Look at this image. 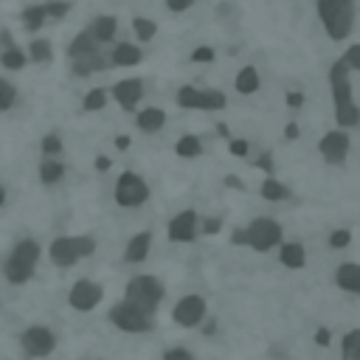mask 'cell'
Here are the masks:
<instances>
[{
	"label": "cell",
	"mask_w": 360,
	"mask_h": 360,
	"mask_svg": "<svg viewBox=\"0 0 360 360\" xmlns=\"http://www.w3.org/2000/svg\"><path fill=\"white\" fill-rule=\"evenodd\" d=\"M228 149H231V155H236V158H242V155H248V141H242V138H236V141H231V143H228Z\"/></svg>",
	"instance_id": "cell-41"
},
{
	"label": "cell",
	"mask_w": 360,
	"mask_h": 360,
	"mask_svg": "<svg viewBox=\"0 0 360 360\" xmlns=\"http://www.w3.org/2000/svg\"><path fill=\"white\" fill-rule=\"evenodd\" d=\"M259 191H262V197H264V200H270V202H281V200H287V197H290V188H287L284 183L273 180L270 174H267V180L262 183V188H259Z\"/></svg>",
	"instance_id": "cell-26"
},
{
	"label": "cell",
	"mask_w": 360,
	"mask_h": 360,
	"mask_svg": "<svg viewBox=\"0 0 360 360\" xmlns=\"http://www.w3.org/2000/svg\"><path fill=\"white\" fill-rule=\"evenodd\" d=\"M65 177V163H59V160H53V158H45L42 163H39V180L42 183H59Z\"/></svg>",
	"instance_id": "cell-25"
},
{
	"label": "cell",
	"mask_w": 360,
	"mask_h": 360,
	"mask_svg": "<svg viewBox=\"0 0 360 360\" xmlns=\"http://www.w3.org/2000/svg\"><path fill=\"white\" fill-rule=\"evenodd\" d=\"M45 20H48V14H45V3H42V6H28V8L22 11V22H25V28H28V31L42 28V25H45Z\"/></svg>",
	"instance_id": "cell-29"
},
{
	"label": "cell",
	"mask_w": 360,
	"mask_h": 360,
	"mask_svg": "<svg viewBox=\"0 0 360 360\" xmlns=\"http://www.w3.org/2000/svg\"><path fill=\"white\" fill-rule=\"evenodd\" d=\"M343 62L349 65V70H360V42L349 45V51L343 53Z\"/></svg>",
	"instance_id": "cell-37"
},
{
	"label": "cell",
	"mask_w": 360,
	"mask_h": 360,
	"mask_svg": "<svg viewBox=\"0 0 360 360\" xmlns=\"http://www.w3.org/2000/svg\"><path fill=\"white\" fill-rule=\"evenodd\" d=\"M284 138H287V141H295V138H298V124H287V127H284Z\"/></svg>",
	"instance_id": "cell-46"
},
{
	"label": "cell",
	"mask_w": 360,
	"mask_h": 360,
	"mask_svg": "<svg viewBox=\"0 0 360 360\" xmlns=\"http://www.w3.org/2000/svg\"><path fill=\"white\" fill-rule=\"evenodd\" d=\"M87 31L93 34V39H96L98 45L112 42V37H115V31H118V20H115V17H110V14H101V17H96V20L90 22V28H87Z\"/></svg>",
	"instance_id": "cell-18"
},
{
	"label": "cell",
	"mask_w": 360,
	"mask_h": 360,
	"mask_svg": "<svg viewBox=\"0 0 360 360\" xmlns=\"http://www.w3.org/2000/svg\"><path fill=\"white\" fill-rule=\"evenodd\" d=\"M20 349L28 360H42L48 354H53L56 349V335L51 332V326L45 323H34L20 335Z\"/></svg>",
	"instance_id": "cell-7"
},
{
	"label": "cell",
	"mask_w": 360,
	"mask_h": 360,
	"mask_svg": "<svg viewBox=\"0 0 360 360\" xmlns=\"http://www.w3.org/2000/svg\"><path fill=\"white\" fill-rule=\"evenodd\" d=\"M191 62H214V48L208 45H200L191 51Z\"/></svg>",
	"instance_id": "cell-39"
},
{
	"label": "cell",
	"mask_w": 360,
	"mask_h": 360,
	"mask_svg": "<svg viewBox=\"0 0 360 360\" xmlns=\"http://www.w3.org/2000/svg\"><path fill=\"white\" fill-rule=\"evenodd\" d=\"M284 101H287V107H292V110H298V107L304 104V96H301L298 90H290V93L284 96Z\"/></svg>",
	"instance_id": "cell-42"
},
{
	"label": "cell",
	"mask_w": 360,
	"mask_h": 360,
	"mask_svg": "<svg viewBox=\"0 0 360 360\" xmlns=\"http://www.w3.org/2000/svg\"><path fill=\"white\" fill-rule=\"evenodd\" d=\"M225 186H231V188H242V180H239L236 174H228V177H225Z\"/></svg>",
	"instance_id": "cell-49"
},
{
	"label": "cell",
	"mask_w": 360,
	"mask_h": 360,
	"mask_svg": "<svg viewBox=\"0 0 360 360\" xmlns=\"http://www.w3.org/2000/svg\"><path fill=\"white\" fill-rule=\"evenodd\" d=\"M132 31H135V37H138L141 42H149V39L158 34V22H152L149 17H135V20H132Z\"/></svg>",
	"instance_id": "cell-30"
},
{
	"label": "cell",
	"mask_w": 360,
	"mask_h": 360,
	"mask_svg": "<svg viewBox=\"0 0 360 360\" xmlns=\"http://www.w3.org/2000/svg\"><path fill=\"white\" fill-rule=\"evenodd\" d=\"M163 295H166L163 281H160L158 276H149V273L132 276V278L127 281V290H124V298H127L129 304H135L138 309L149 312V315H155V312H158V307H160Z\"/></svg>",
	"instance_id": "cell-2"
},
{
	"label": "cell",
	"mask_w": 360,
	"mask_h": 360,
	"mask_svg": "<svg viewBox=\"0 0 360 360\" xmlns=\"http://www.w3.org/2000/svg\"><path fill=\"white\" fill-rule=\"evenodd\" d=\"M14 101H17V90H14V84L6 82V79H0V112L11 110Z\"/></svg>",
	"instance_id": "cell-33"
},
{
	"label": "cell",
	"mask_w": 360,
	"mask_h": 360,
	"mask_svg": "<svg viewBox=\"0 0 360 360\" xmlns=\"http://www.w3.org/2000/svg\"><path fill=\"white\" fill-rule=\"evenodd\" d=\"M39 149H42V155H45V158H56V155H62V138L51 132V135H45V138H42Z\"/></svg>",
	"instance_id": "cell-34"
},
{
	"label": "cell",
	"mask_w": 360,
	"mask_h": 360,
	"mask_svg": "<svg viewBox=\"0 0 360 360\" xmlns=\"http://www.w3.org/2000/svg\"><path fill=\"white\" fill-rule=\"evenodd\" d=\"M39 256H42L39 242H34V239L17 242V245L11 248L6 264H3L6 281H8V284H25V281L34 276V270H37V264H39Z\"/></svg>",
	"instance_id": "cell-1"
},
{
	"label": "cell",
	"mask_w": 360,
	"mask_h": 360,
	"mask_svg": "<svg viewBox=\"0 0 360 360\" xmlns=\"http://www.w3.org/2000/svg\"><path fill=\"white\" fill-rule=\"evenodd\" d=\"M115 146H118V149H129V138H127V135H118V138H115Z\"/></svg>",
	"instance_id": "cell-50"
},
{
	"label": "cell",
	"mask_w": 360,
	"mask_h": 360,
	"mask_svg": "<svg viewBox=\"0 0 360 360\" xmlns=\"http://www.w3.org/2000/svg\"><path fill=\"white\" fill-rule=\"evenodd\" d=\"M217 132H219L222 138H228V135H231V129H228V124H217Z\"/></svg>",
	"instance_id": "cell-51"
},
{
	"label": "cell",
	"mask_w": 360,
	"mask_h": 360,
	"mask_svg": "<svg viewBox=\"0 0 360 360\" xmlns=\"http://www.w3.org/2000/svg\"><path fill=\"white\" fill-rule=\"evenodd\" d=\"M219 228H222V219H219V217L202 219V233H219Z\"/></svg>",
	"instance_id": "cell-40"
},
{
	"label": "cell",
	"mask_w": 360,
	"mask_h": 360,
	"mask_svg": "<svg viewBox=\"0 0 360 360\" xmlns=\"http://www.w3.org/2000/svg\"><path fill=\"white\" fill-rule=\"evenodd\" d=\"M68 11H70V3H68V0H53V3H45V14H48V20H62Z\"/></svg>",
	"instance_id": "cell-35"
},
{
	"label": "cell",
	"mask_w": 360,
	"mask_h": 360,
	"mask_svg": "<svg viewBox=\"0 0 360 360\" xmlns=\"http://www.w3.org/2000/svg\"><path fill=\"white\" fill-rule=\"evenodd\" d=\"M208 318V307H205V298L202 295H183L177 304H174V309H172V321L177 323V326H183V329H194V326H200L202 321Z\"/></svg>",
	"instance_id": "cell-10"
},
{
	"label": "cell",
	"mask_w": 360,
	"mask_h": 360,
	"mask_svg": "<svg viewBox=\"0 0 360 360\" xmlns=\"http://www.w3.org/2000/svg\"><path fill=\"white\" fill-rule=\"evenodd\" d=\"M335 281H338L340 290L360 295V264H354V262H343V264L335 270Z\"/></svg>",
	"instance_id": "cell-17"
},
{
	"label": "cell",
	"mask_w": 360,
	"mask_h": 360,
	"mask_svg": "<svg viewBox=\"0 0 360 360\" xmlns=\"http://www.w3.org/2000/svg\"><path fill=\"white\" fill-rule=\"evenodd\" d=\"M110 166H112V160H110L107 155H98V158H96V169H98V172H107Z\"/></svg>",
	"instance_id": "cell-45"
},
{
	"label": "cell",
	"mask_w": 360,
	"mask_h": 360,
	"mask_svg": "<svg viewBox=\"0 0 360 360\" xmlns=\"http://www.w3.org/2000/svg\"><path fill=\"white\" fill-rule=\"evenodd\" d=\"M321 155L329 160V163H343L346 155H349V135L343 129H332L321 138Z\"/></svg>",
	"instance_id": "cell-13"
},
{
	"label": "cell",
	"mask_w": 360,
	"mask_h": 360,
	"mask_svg": "<svg viewBox=\"0 0 360 360\" xmlns=\"http://www.w3.org/2000/svg\"><path fill=\"white\" fill-rule=\"evenodd\" d=\"M318 17H321L326 34L338 42L352 34L354 6H352V0H318Z\"/></svg>",
	"instance_id": "cell-3"
},
{
	"label": "cell",
	"mask_w": 360,
	"mask_h": 360,
	"mask_svg": "<svg viewBox=\"0 0 360 360\" xmlns=\"http://www.w3.org/2000/svg\"><path fill=\"white\" fill-rule=\"evenodd\" d=\"M110 62L118 65V68H129V65H138L141 62V48L132 45V42H118L110 53Z\"/></svg>",
	"instance_id": "cell-19"
},
{
	"label": "cell",
	"mask_w": 360,
	"mask_h": 360,
	"mask_svg": "<svg viewBox=\"0 0 360 360\" xmlns=\"http://www.w3.org/2000/svg\"><path fill=\"white\" fill-rule=\"evenodd\" d=\"M318 340H321V343H326V340H329V332H326V329H321V332H318Z\"/></svg>",
	"instance_id": "cell-53"
},
{
	"label": "cell",
	"mask_w": 360,
	"mask_h": 360,
	"mask_svg": "<svg viewBox=\"0 0 360 360\" xmlns=\"http://www.w3.org/2000/svg\"><path fill=\"white\" fill-rule=\"evenodd\" d=\"M281 236H284L281 225L276 219H270V217H256L245 228V245L253 248V250H259V253H267L270 248H278L281 245Z\"/></svg>",
	"instance_id": "cell-6"
},
{
	"label": "cell",
	"mask_w": 360,
	"mask_h": 360,
	"mask_svg": "<svg viewBox=\"0 0 360 360\" xmlns=\"http://www.w3.org/2000/svg\"><path fill=\"white\" fill-rule=\"evenodd\" d=\"M135 124H138L141 132H158V129L166 124V112H163L160 107H146V110L138 112Z\"/></svg>",
	"instance_id": "cell-20"
},
{
	"label": "cell",
	"mask_w": 360,
	"mask_h": 360,
	"mask_svg": "<svg viewBox=\"0 0 360 360\" xmlns=\"http://www.w3.org/2000/svg\"><path fill=\"white\" fill-rule=\"evenodd\" d=\"M177 104L186 110H225L228 98L225 93L208 87V90H197V87H180L177 90Z\"/></svg>",
	"instance_id": "cell-9"
},
{
	"label": "cell",
	"mask_w": 360,
	"mask_h": 360,
	"mask_svg": "<svg viewBox=\"0 0 360 360\" xmlns=\"http://www.w3.org/2000/svg\"><path fill=\"white\" fill-rule=\"evenodd\" d=\"M0 42H3V51H6V48H14V39H11V34H8L6 28L0 31Z\"/></svg>",
	"instance_id": "cell-47"
},
{
	"label": "cell",
	"mask_w": 360,
	"mask_h": 360,
	"mask_svg": "<svg viewBox=\"0 0 360 360\" xmlns=\"http://www.w3.org/2000/svg\"><path fill=\"white\" fill-rule=\"evenodd\" d=\"M104 298V287L98 281H90V278H79L70 292H68V304L76 309V312H90L101 304Z\"/></svg>",
	"instance_id": "cell-11"
},
{
	"label": "cell",
	"mask_w": 360,
	"mask_h": 360,
	"mask_svg": "<svg viewBox=\"0 0 360 360\" xmlns=\"http://www.w3.org/2000/svg\"><path fill=\"white\" fill-rule=\"evenodd\" d=\"M236 90L242 93V96H250V93H256L259 90V73H256V68H242L239 73H236Z\"/></svg>",
	"instance_id": "cell-24"
},
{
	"label": "cell",
	"mask_w": 360,
	"mask_h": 360,
	"mask_svg": "<svg viewBox=\"0 0 360 360\" xmlns=\"http://www.w3.org/2000/svg\"><path fill=\"white\" fill-rule=\"evenodd\" d=\"M166 6H169V11H186L194 6V0H166Z\"/></svg>",
	"instance_id": "cell-44"
},
{
	"label": "cell",
	"mask_w": 360,
	"mask_h": 360,
	"mask_svg": "<svg viewBox=\"0 0 360 360\" xmlns=\"http://www.w3.org/2000/svg\"><path fill=\"white\" fill-rule=\"evenodd\" d=\"M141 96H143V82L141 79H121L118 84H112V98L124 110H135Z\"/></svg>",
	"instance_id": "cell-14"
},
{
	"label": "cell",
	"mask_w": 360,
	"mask_h": 360,
	"mask_svg": "<svg viewBox=\"0 0 360 360\" xmlns=\"http://www.w3.org/2000/svg\"><path fill=\"white\" fill-rule=\"evenodd\" d=\"M174 152H177L180 158H200L202 143H200L197 135H180V141L174 143Z\"/></svg>",
	"instance_id": "cell-27"
},
{
	"label": "cell",
	"mask_w": 360,
	"mask_h": 360,
	"mask_svg": "<svg viewBox=\"0 0 360 360\" xmlns=\"http://www.w3.org/2000/svg\"><path fill=\"white\" fill-rule=\"evenodd\" d=\"M96 250V239L93 236H59L51 242L48 256L56 267H73L76 262L93 256Z\"/></svg>",
	"instance_id": "cell-4"
},
{
	"label": "cell",
	"mask_w": 360,
	"mask_h": 360,
	"mask_svg": "<svg viewBox=\"0 0 360 360\" xmlns=\"http://www.w3.org/2000/svg\"><path fill=\"white\" fill-rule=\"evenodd\" d=\"M93 51H98V42L93 39V34H90V31L76 34V37L70 39V45H68V56H70V59H79V56L93 53Z\"/></svg>",
	"instance_id": "cell-22"
},
{
	"label": "cell",
	"mask_w": 360,
	"mask_h": 360,
	"mask_svg": "<svg viewBox=\"0 0 360 360\" xmlns=\"http://www.w3.org/2000/svg\"><path fill=\"white\" fill-rule=\"evenodd\" d=\"M214 329H217V323H214V321H205V332L214 335Z\"/></svg>",
	"instance_id": "cell-52"
},
{
	"label": "cell",
	"mask_w": 360,
	"mask_h": 360,
	"mask_svg": "<svg viewBox=\"0 0 360 360\" xmlns=\"http://www.w3.org/2000/svg\"><path fill=\"white\" fill-rule=\"evenodd\" d=\"M53 51H51V42L48 39H34L31 48H28V59L31 62H51Z\"/></svg>",
	"instance_id": "cell-32"
},
{
	"label": "cell",
	"mask_w": 360,
	"mask_h": 360,
	"mask_svg": "<svg viewBox=\"0 0 360 360\" xmlns=\"http://www.w3.org/2000/svg\"><path fill=\"white\" fill-rule=\"evenodd\" d=\"M256 166H259L262 172H267V174H273V158H270V152H264V155H259V160H256Z\"/></svg>",
	"instance_id": "cell-43"
},
{
	"label": "cell",
	"mask_w": 360,
	"mask_h": 360,
	"mask_svg": "<svg viewBox=\"0 0 360 360\" xmlns=\"http://www.w3.org/2000/svg\"><path fill=\"white\" fill-rule=\"evenodd\" d=\"M278 262L290 270H301L307 264V250L301 242H281L278 245Z\"/></svg>",
	"instance_id": "cell-16"
},
{
	"label": "cell",
	"mask_w": 360,
	"mask_h": 360,
	"mask_svg": "<svg viewBox=\"0 0 360 360\" xmlns=\"http://www.w3.org/2000/svg\"><path fill=\"white\" fill-rule=\"evenodd\" d=\"M231 242H233V245H245V228H236V231L231 233Z\"/></svg>",
	"instance_id": "cell-48"
},
{
	"label": "cell",
	"mask_w": 360,
	"mask_h": 360,
	"mask_svg": "<svg viewBox=\"0 0 360 360\" xmlns=\"http://www.w3.org/2000/svg\"><path fill=\"white\" fill-rule=\"evenodd\" d=\"M25 62H28V56H25L20 48H6V51L0 53V65L8 68V70H20V68H25Z\"/></svg>",
	"instance_id": "cell-31"
},
{
	"label": "cell",
	"mask_w": 360,
	"mask_h": 360,
	"mask_svg": "<svg viewBox=\"0 0 360 360\" xmlns=\"http://www.w3.org/2000/svg\"><path fill=\"white\" fill-rule=\"evenodd\" d=\"M340 360H360V329H349L340 338Z\"/></svg>",
	"instance_id": "cell-23"
},
{
	"label": "cell",
	"mask_w": 360,
	"mask_h": 360,
	"mask_svg": "<svg viewBox=\"0 0 360 360\" xmlns=\"http://www.w3.org/2000/svg\"><path fill=\"white\" fill-rule=\"evenodd\" d=\"M349 242H352V233H349V231H343V228H340V231H332V233H329V248H335V250L346 248Z\"/></svg>",
	"instance_id": "cell-36"
},
{
	"label": "cell",
	"mask_w": 360,
	"mask_h": 360,
	"mask_svg": "<svg viewBox=\"0 0 360 360\" xmlns=\"http://www.w3.org/2000/svg\"><path fill=\"white\" fill-rule=\"evenodd\" d=\"M197 231H200V219H197V214L191 208L174 214L169 219V228H166V233H169L172 242H194L197 239Z\"/></svg>",
	"instance_id": "cell-12"
},
{
	"label": "cell",
	"mask_w": 360,
	"mask_h": 360,
	"mask_svg": "<svg viewBox=\"0 0 360 360\" xmlns=\"http://www.w3.org/2000/svg\"><path fill=\"white\" fill-rule=\"evenodd\" d=\"M82 107H84L87 112H98V110H104V107H107V90H104V87H93V90H87L84 98H82Z\"/></svg>",
	"instance_id": "cell-28"
},
{
	"label": "cell",
	"mask_w": 360,
	"mask_h": 360,
	"mask_svg": "<svg viewBox=\"0 0 360 360\" xmlns=\"http://www.w3.org/2000/svg\"><path fill=\"white\" fill-rule=\"evenodd\" d=\"M149 200V186L141 174L135 172H124L118 180H115V202L121 208H138Z\"/></svg>",
	"instance_id": "cell-8"
},
{
	"label": "cell",
	"mask_w": 360,
	"mask_h": 360,
	"mask_svg": "<svg viewBox=\"0 0 360 360\" xmlns=\"http://www.w3.org/2000/svg\"><path fill=\"white\" fill-rule=\"evenodd\" d=\"M107 318H110V323H112L115 329L129 332V335H146V332H152V326H155V315L138 309V307L129 304L127 298L118 301V304H112L110 312H107Z\"/></svg>",
	"instance_id": "cell-5"
},
{
	"label": "cell",
	"mask_w": 360,
	"mask_h": 360,
	"mask_svg": "<svg viewBox=\"0 0 360 360\" xmlns=\"http://www.w3.org/2000/svg\"><path fill=\"white\" fill-rule=\"evenodd\" d=\"M163 360H197L186 346H172L163 352Z\"/></svg>",
	"instance_id": "cell-38"
},
{
	"label": "cell",
	"mask_w": 360,
	"mask_h": 360,
	"mask_svg": "<svg viewBox=\"0 0 360 360\" xmlns=\"http://www.w3.org/2000/svg\"><path fill=\"white\" fill-rule=\"evenodd\" d=\"M3 202H6V188L0 186V205H3Z\"/></svg>",
	"instance_id": "cell-54"
},
{
	"label": "cell",
	"mask_w": 360,
	"mask_h": 360,
	"mask_svg": "<svg viewBox=\"0 0 360 360\" xmlns=\"http://www.w3.org/2000/svg\"><path fill=\"white\" fill-rule=\"evenodd\" d=\"M149 248H152V233H149V231H141V233H135V236L127 242V250H124V262H129V264H138V262H143V259L149 256Z\"/></svg>",
	"instance_id": "cell-15"
},
{
	"label": "cell",
	"mask_w": 360,
	"mask_h": 360,
	"mask_svg": "<svg viewBox=\"0 0 360 360\" xmlns=\"http://www.w3.org/2000/svg\"><path fill=\"white\" fill-rule=\"evenodd\" d=\"M104 68H107V59H101L98 51L73 59V73H76V76H90V73H98V70H104Z\"/></svg>",
	"instance_id": "cell-21"
}]
</instances>
